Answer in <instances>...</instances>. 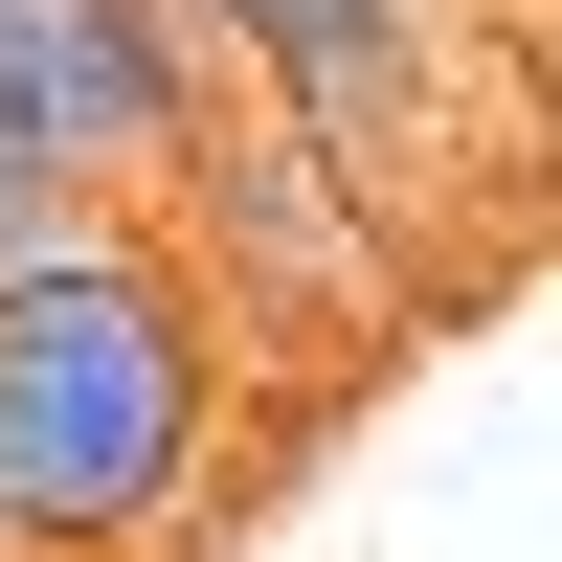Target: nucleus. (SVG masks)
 <instances>
[{"instance_id":"nucleus-3","label":"nucleus","mask_w":562,"mask_h":562,"mask_svg":"<svg viewBox=\"0 0 562 562\" xmlns=\"http://www.w3.org/2000/svg\"><path fill=\"white\" fill-rule=\"evenodd\" d=\"M45 225H90V203H68V180H45V158H23V135H0V270H23V248H45Z\"/></svg>"},{"instance_id":"nucleus-1","label":"nucleus","mask_w":562,"mask_h":562,"mask_svg":"<svg viewBox=\"0 0 562 562\" xmlns=\"http://www.w3.org/2000/svg\"><path fill=\"white\" fill-rule=\"evenodd\" d=\"M225 473V293L135 203L0 270V562H135Z\"/></svg>"},{"instance_id":"nucleus-2","label":"nucleus","mask_w":562,"mask_h":562,"mask_svg":"<svg viewBox=\"0 0 562 562\" xmlns=\"http://www.w3.org/2000/svg\"><path fill=\"white\" fill-rule=\"evenodd\" d=\"M0 135L68 203H158V180H203L225 68H203L180 0H0Z\"/></svg>"}]
</instances>
